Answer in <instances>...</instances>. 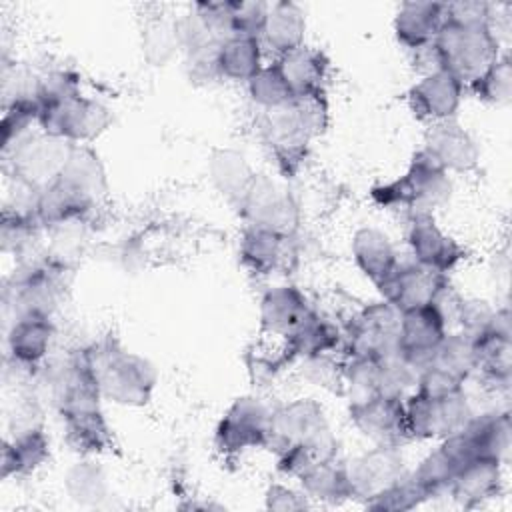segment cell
Returning a JSON list of instances; mask_svg holds the SVG:
<instances>
[{"label":"cell","instance_id":"32","mask_svg":"<svg viewBox=\"0 0 512 512\" xmlns=\"http://www.w3.org/2000/svg\"><path fill=\"white\" fill-rule=\"evenodd\" d=\"M476 372L496 390H508L512 378V336L510 332L488 330L476 338Z\"/></svg>","mask_w":512,"mask_h":512},{"label":"cell","instance_id":"22","mask_svg":"<svg viewBox=\"0 0 512 512\" xmlns=\"http://www.w3.org/2000/svg\"><path fill=\"white\" fill-rule=\"evenodd\" d=\"M54 340L52 316L24 314L12 318L6 332L8 360L18 368H38Z\"/></svg>","mask_w":512,"mask_h":512},{"label":"cell","instance_id":"41","mask_svg":"<svg viewBox=\"0 0 512 512\" xmlns=\"http://www.w3.org/2000/svg\"><path fill=\"white\" fill-rule=\"evenodd\" d=\"M432 496L416 482V478L406 472L398 482L364 502L368 510H384V512H404V510H414L422 506L426 500Z\"/></svg>","mask_w":512,"mask_h":512},{"label":"cell","instance_id":"23","mask_svg":"<svg viewBox=\"0 0 512 512\" xmlns=\"http://www.w3.org/2000/svg\"><path fill=\"white\" fill-rule=\"evenodd\" d=\"M446 22V2H402L394 16V36L410 52L430 46Z\"/></svg>","mask_w":512,"mask_h":512},{"label":"cell","instance_id":"16","mask_svg":"<svg viewBox=\"0 0 512 512\" xmlns=\"http://www.w3.org/2000/svg\"><path fill=\"white\" fill-rule=\"evenodd\" d=\"M446 334L448 318L440 302L400 312L398 352L424 370Z\"/></svg>","mask_w":512,"mask_h":512},{"label":"cell","instance_id":"30","mask_svg":"<svg viewBox=\"0 0 512 512\" xmlns=\"http://www.w3.org/2000/svg\"><path fill=\"white\" fill-rule=\"evenodd\" d=\"M208 174L214 188L220 196L232 206L238 208L242 198L246 196L256 172L248 164V160L236 150H216L208 162Z\"/></svg>","mask_w":512,"mask_h":512},{"label":"cell","instance_id":"6","mask_svg":"<svg viewBox=\"0 0 512 512\" xmlns=\"http://www.w3.org/2000/svg\"><path fill=\"white\" fill-rule=\"evenodd\" d=\"M410 440H444L460 432L474 416L464 388L428 396L412 390L404 398Z\"/></svg>","mask_w":512,"mask_h":512},{"label":"cell","instance_id":"27","mask_svg":"<svg viewBox=\"0 0 512 512\" xmlns=\"http://www.w3.org/2000/svg\"><path fill=\"white\" fill-rule=\"evenodd\" d=\"M306 36V14L300 4L280 0L268 6L264 30L260 34L262 46L270 48L276 58L290 54L304 46Z\"/></svg>","mask_w":512,"mask_h":512},{"label":"cell","instance_id":"14","mask_svg":"<svg viewBox=\"0 0 512 512\" xmlns=\"http://www.w3.org/2000/svg\"><path fill=\"white\" fill-rule=\"evenodd\" d=\"M352 426L374 444L402 446L410 442L406 430L404 398L374 394L364 400L348 404Z\"/></svg>","mask_w":512,"mask_h":512},{"label":"cell","instance_id":"15","mask_svg":"<svg viewBox=\"0 0 512 512\" xmlns=\"http://www.w3.org/2000/svg\"><path fill=\"white\" fill-rule=\"evenodd\" d=\"M352 500L368 502L406 474L404 456L398 446L374 444L360 456L344 460Z\"/></svg>","mask_w":512,"mask_h":512},{"label":"cell","instance_id":"33","mask_svg":"<svg viewBox=\"0 0 512 512\" xmlns=\"http://www.w3.org/2000/svg\"><path fill=\"white\" fill-rule=\"evenodd\" d=\"M262 42L254 36H230L218 48V74L232 82H248L262 68Z\"/></svg>","mask_w":512,"mask_h":512},{"label":"cell","instance_id":"1","mask_svg":"<svg viewBox=\"0 0 512 512\" xmlns=\"http://www.w3.org/2000/svg\"><path fill=\"white\" fill-rule=\"evenodd\" d=\"M50 390L72 450L94 456L114 448L112 428L102 412V394L82 348L52 370Z\"/></svg>","mask_w":512,"mask_h":512},{"label":"cell","instance_id":"46","mask_svg":"<svg viewBox=\"0 0 512 512\" xmlns=\"http://www.w3.org/2000/svg\"><path fill=\"white\" fill-rule=\"evenodd\" d=\"M264 506L268 510H280V512L306 510V508H310V498L304 494V490H296L286 484L274 482L266 488Z\"/></svg>","mask_w":512,"mask_h":512},{"label":"cell","instance_id":"19","mask_svg":"<svg viewBox=\"0 0 512 512\" xmlns=\"http://www.w3.org/2000/svg\"><path fill=\"white\" fill-rule=\"evenodd\" d=\"M464 84L446 70H436L420 76L408 90V106L418 120L428 124L454 120L462 98Z\"/></svg>","mask_w":512,"mask_h":512},{"label":"cell","instance_id":"11","mask_svg":"<svg viewBox=\"0 0 512 512\" xmlns=\"http://www.w3.org/2000/svg\"><path fill=\"white\" fill-rule=\"evenodd\" d=\"M330 430L324 406L318 400L296 398L272 410L266 448L278 456L288 448L306 444Z\"/></svg>","mask_w":512,"mask_h":512},{"label":"cell","instance_id":"13","mask_svg":"<svg viewBox=\"0 0 512 512\" xmlns=\"http://www.w3.org/2000/svg\"><path fill=\"white\" fill-rule=\"evenodd\" d=\"M376 288L382 300L392 304L396 310L406 312L440 302L448 292V274L436 272L414 260L408 264L400 262Z\"/></svg>","mask_w":512,"mask_h":512},{"label":"cell","instance_id":"45","mask_svg":"<svg viewBox=\"0 0 512 512\" xmlns=\"http://www.w3.org/2000/svg\"><path fill=\"white\" fill-rule=\"evenodd\" d=\"M144 50L150 62H166L174 54V50H178L174 24L154 22L152 26H148L144 34Z\"/></svg>","mask_w":512,"mask_h":512},{"label":"cell","instance_id":"5","mask_svg":"<svg viewBox=\"0 0 512 512\" xmlns=\"http://www.w3.org/2000/svg\"><path fill=\"white\" fill-rule=\"evenodd\" d=\"M74 146L76 144L44 132L28 134L10 152L2 154L4 170L18 186L40 194V190L60 176L74 152Z\"/></svg>","mask_w":512,"mask_h":512},{"label":"cell","instance_id":"31","mask_svg":"<svg viewBox=\"0 0 512 512\" xmlns=\"http://www.w3.org/2000/svg\"><path fill=\"white\" fill-rule=\"evenodd\" d=\"M286 82L292 88V94H304L312 90L326 88V76L330 68L328 56L320 48L300 46L286 56L276 58Z\"/></svg>","mask_w":512,"mask_h":512},{"label":"cell","instance_id":"43","mask_svg":"<svg viewBox=\"0 0 512 512\" xmlns=\"http://www.w3.org/2000/svg\"><path fill=\"white\" fill-rule=\"evenodd\" d=\"M454 316L460 332L472 338H480L492 328L496 308H492L486 300L480 298H458Z\"/></svg>","mask_w":512,"mask_h":512},{"label":"cell","instance_id":"8","mask_svg":"<svg viewBox=\"0 0 512 512\" xmlns=\"http://www.w3.org/2000/svg\"><path fill=\"white\" fill-rule=\"evenodd\" d=\"M398 334L400 310L382 298L370 302L354 312L342 330L344 356H386L398 350Z\"/></svg>","mask_w":512,"mask_h":512},{"label":"cell","instance_id":"7","mask_svg":"<svg viewBox=\"0 0 512 512\" xmlns=\"http://www.w3.org/2000/svg\"><path fill=\"white\" fill-rule=\"evenodd\" d=\"M114 122L112 110L96 98L76 94L38 112L40 132L72 142L90 144L102 136Z\"/></svg>","mask_w":512,"mask_h":512},{"label":"cell","instance_id":"2","mask_svg":"<svg viewBox=\"0 0 512 512\" xmlns=\"http://www.w3.org/2000/svg\"><path fill=\"white\" fill-rule=\"evenodd\" d=\"M82 350L96 378L102 400L128 408H142L152 400L158 384V372L148 358L128 350L112 334L84 346Z\"/></svg>","mask_w":512,"mask_h":512},{"label":"cell","instance_id":"39","mask_svg":"<svg viewBox=\"0 0 512 512\" xmlns=\"http://www.w3.org/2000/svg\"><path fill=\"white\" fill-rule=\"evenodd\" d=\"M248 96L252 100V104H256L262 112L266 110H276L284 104H288L294 94L290 84L286 82L280 66L274 62L264 64L248 82Z\"/></svg>","mask_w":512,"mask_h":512},{"label":"cell","instance_id":"4","mask_svg":"<svg viewBox=\"0 0 512 512\" xmlns=\"http://www.w3.org/2000/svg\"><path fill=\"white\" fill-rule=\"evenodd\" d=\"M440 68L470 86L502 52L492 24H458L446 20L432 42Z\"/></svg>","mask_w":512,"mask_h":512},{"label":"cell","instance_id":"36","mask_svg":"<svg viewBox=\"0 0 512 512\" xmlns=\"http://www.w3.org/2000/svg\"><path fill=\"white\" fill-rule=\"evenodd\" d=\"M478 352H476V338L464 332H448L440 346L436 348L428 366L438 368L440 372L452 376L454 380L466 384L470 376L476 372Z\"/></svg>","mask_w":512,"mask_h":512},{"label":"cell","instance_id":"40","mask_svg":"<svg viewBox=\"0 0 512 512\" xmlns=\"http://www.w3.org/2000/svg\"><path fill=\"white\" fill-rule=\"evenodd\" d=\"M472 94L486 104L506 106L512 100V62L508 54H502L490 64L470 86Z\"/></svg>","mask_w":512,"mask_h":512},{"label":"cell","instance_id":"17","mask_svg":"<svg viewBox=\"0 0 512 512\" xmlns=\"http://www.w3.org/2000/svg\"><path fill=\"white\" fill-rule=\"evenodd\" d=\"M406 242L414 262L442 274H450L466 258V250L436 224L434 214L408 216Z\"/></svg>","mask_w":512,"mask_h":512},{"label":"cell","instance_id":"25","mask_svg":"<svg viewBox=\"0 0 512 512\" xmlns=\"http://www.w3.org/2000/svg\"><path fill=\"white\" fill-rule=\"evenodd\" d=\"M50 456V440L40 424L16 426L2 444V478L26 476L40 468Z\"/></svg>","mask_w":512,"mask_h":512},{"label":"cell","instance_id":"26","mask_svg":"<svg viewBox=\"0 0 512 512\" xmlns=\"http://www.w3.org/2000/svg\"><path fill=\"white\" fill-rule=\"evenodd\" d=\"M352 260L356 268L374 286L390 276V272L400 264L396 248L388 234L378 228H358L352 236Z\"/></svg>","mask_w":512,"mask_h":512},{"label":"cell","instance_id":"24","mask_svg":"<svg viewBox=\"0 0 512 512\" xmlns=\"http://www.w3.org/2000/svg\"><path fill=\"white\" fill-rule=\"evenodd\" d=\"M502 482V462L492 458H472L456 472L446 494L460 506L474 508L500 496Z\"/></svg>","mask_w":512,"mask_h":512},{"label":"cell","instance_id":"34","mask_svg":"<svg viewBox=\"0 0 512 512\" xmlns=\"http://www.w3.org/2000/svg\"><path fill=\"white\" fill-rule=\"evenodd\" d=\"M60 178H64L68 184L78 188L82 194L92 198L100 204V200L108 192V180L106 170L96 154V150L90 144H76L74 152L60 172Z\"/></svg>","mask_w":512,"mask_h":512},{"label":"cell","instance_id":"44","mask_svg":"<svg viewBox=\"0 0 512 512\" xmlns=\"http://www.w3.org/2000/svg\"><path fill=\"white\" fill-rule=\"evenodd\" d=\"M268 2H260V0H232V28H234V36L242 34V36H254L260 38L264 24H266V16H268Z\"/></svg>","mask_w":512,"mask_h":512},{"label":"cell","instance_id":"35","mask_svg":"<svg viewBox=\"0 0 512 512\" xmlns=\"http://www.w3.org/2000/svg\"><path fill=\"white\" fill-rule=\"evenodd\" d=\"M298 482L310 500H318L326 504H340V502L352 500V490L344 470V460L332 458L328 462L316 464L306 474H302Z\"/></svg>","mask_w":512,"mask_h":512},{"label":"cell","instance_id":"29","mask_svg":"<svg viewBox=\"0 0 512 512\" xmlns=\"http://www.w3.org/2000/svg\"><path fill=\"white\" fill-rule=\"evenodd\" d=\"M342 330L320 316L316 310L300 324V328L284 340V348L290 360H308L324 354H334L342 348Z\"/></svg>","mask_w":512,"mask_h":512},{"label":"cell","instance_id":"21","mask_svg":"<svg viewBox=\"0 0 512 512\" xmlns=\"http://www.w3.org/2000/svg\"><path fill=\"white\" fill-rule=\"evenodd\" d=\"M306 294L294 284L268 288L260 298V332L268 338H290L300 324L312 314Z\"/></svg>","mask_w":512,"mask_h":512},{"label":"cell","instance_id":"37","mask_svg":"<svg viewBox=\"0 0 512 512\" xmlns=\"http://www.w3.org/2000/svg\"><path fill=\"white\" fill-rule=\"evenodd\" d=\"M66 494L80 506H98L108 496V478L92 460L76 462L64 476Z\"/></svg>","mask_w":512,"mask_h":512},{"label":"cell","instance_id":"3","mask_svg":"<svg viewBox=\"0 0 512 512\" xmlns=\"http://www.w3.org/2000/svg\"><path fill=\"white\" fill-rule=\"evenodd\" d=\"M452 196V180L424 150H418L404 174L390 182L370 188L374 204L386 210H402L412 214H434L448 204Z\"/></svg>","mask_w":512,"mask_h":512},{"label":"cell","instance_id":"18","mask_svg":"<svg viewBox=\"0 0 512 512\" xmlns=\"http://www.w3.org/2000/svg\"><path fill=\"white\" fill-rule=\"evenodd\" d=\"M240 262L256 276H272L294 266L298 248L296 236H284L258 226H244L240 234Z\"/></svg>","mask_w":512,"mask_h":512},{"label":"cell","instance_id":"9","mask_svg":"<svg viewBox=\"0 0 512 512\" xmlns=\"http://www.w3.org/2000/svg\"><path fill=\"white\" fill-rule=\"evenodd\" d=\"M244 224L266 228L284 236L300 230V206L294 196L270 176L256 174L246 196L236 208Z\"/></svg>","mask_w":512,"mask_h":512},{"label":"cell","instance_id":"42","mask_svg":"<svg viewBox=\"0 0 512 512\" xmlns=\"http://www.w3.org/2000/svg\"><path fill=\"white\" fill-rule=\"evenodd\" d=\"M32 94L40 108L66 100L80 92V76L72 70H50L44 76L36 78Z\"/></svg>","mask_w":512,"mask_h":512},{"label":"cell","instance_id":"38","mask_svg":"<svg viewBox=\"0 0 512 512\" xmlns=\"http://www.w3.org/2000/svg\"><path fill=\"white\" fill-rule=\"evenodd\" d=\"M420 368L414 366L406 356L398 350L376 358V388L378 394L406 398L420 376Z\"/></svg>","mask_w":512,"mask_h":512},{"label":"cell","instance_id":"10","mask_svg":"<svg viewBox=\"0 0 512 512\" xmlns=\"http://www.w3.org/2000/svg\"><path fill=\"white\" fill-rule=\"evenodd\" d=\"M272 410L256 396L236 398L214 430V446L224 456H238L254 448H266Z\"/></svg>","mask_w":512,"mask_h":512},{"label":"cell","instance_id":"28","mask_svg":"<svg viewBox=\"0 0 512 512\" xmlns=\"http://www.w3.org/2000/svg\"><path fill=\"white\" fill-rule=\"evenodd\" d=\"M478 458L506 462L512 444V422L508 410H492L474 414L462 428Z\"/></svg>","mask_w":512,"mask_h":512},{"label":"cell","instance_id":"12","mask_svg":"<svg viewBox=\"0 0 512 512\" xmlns=\"http://www.w3.org/2000/svg\"><path fill=\"white\" fill-rule=\"evenodd\" d=\"M260 134L278 170L286 178H292L304 164L312 142V136L302 126L292 104L288 102L276 110H266L260 118Z\"/></svg>","mask_w":512,"mask_h":512},{"label":"cell","instance_id":"20","mask_svg":"<svg viewBox=\"0 0 512 512\" xmlns=\"http://www.w3.org/2000/svg\"><path fill=\"white\" fill-rule=\"evenodd\" d=\"M422 150L448 174L472 172L480 162L478 142L456 118L430 124Z\"/></svg>","mask_w":512,"mask_h":512}]
</instances>
